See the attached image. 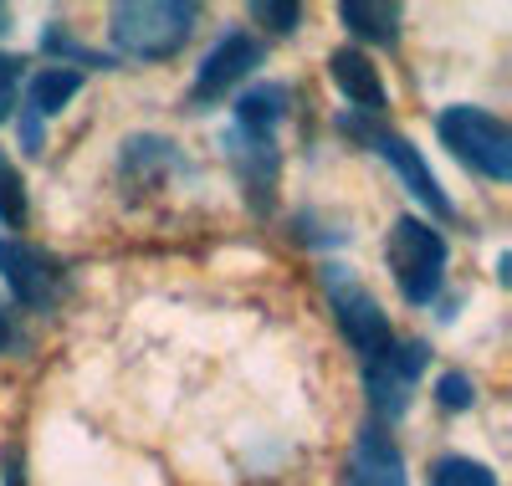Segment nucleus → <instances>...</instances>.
I'll return each mask as SVG.
<instances>
[{
	"instance_id": "0eeeda50",
	"label": "nucleus",
	"mask_w": 512,
	"mask_h": 486,
	"mask_svg": "<svg viewBox=\"0 0 512 486\" xmlns=\"http://www.w3.org/2000/svg\"><path fill=\"white\" fill-rule=\"evenodd\" d=\"M344 128H349V134L354 139H364L384 164H390L395 174H400V180H405V190L425 205V210H431L436 220H456V205H451V195L441 190V180H436V174H431V164H425V154L405 139V134H395V128H374V123H359V118H344Z\"/></svg>"
},
{
	"instance_id": "f03ea898",
	"label": "nucleus",
	"mask_w": 512,
	"mask_h": 486,
	"mask_svg": "<svg viewBox=\"0 0 512 486\" xmlns=\"http://www.w3.org/2000/svg\"><path fill=\"white\" fill-rule=\"evenodd\" d=\"M446 261H451L446 236L420 215H400L390 226V236H384V267H390V277L410 307H431L441 297Z\"/></svg>"
},
{
	"instance_id": "b1692460",
	"label": "nucleus",
	"mask_w": 512,
	"mask_h": 486,
	"mask_svg": "<svg viewBox=\"0 0 512 486\" xmlns=\"http://www.w3.org/2000/svg\"><path fill=\"white\" fill-rule=\"evenodd\" d=\"M0 31H11V11L6 6H0Z\"/></svg>"
},
{
	"instance_id": "6e6552de",
	"label": "nucleus",
	"mask_w": 512,
	"mask_h": 486,
	"mask_svg": "<svg viewBox=\"0 0 512 486\" xmlns=\"http://www.w3.org/2000/svg\"><path fill=\"white\" fill-rule=\"evenodd\" d=\"M267 62V47L256 41L251 31H226L216 47H210L195 67V87H190V108H210V103H226V93Z\"/></svg>"
},
{
	"instance_id": "f8f14e48",
	"label": "nucleus",
	"mask_w": 512,
	"mask_h": 486,
	"mask_svg": "<svg viewBox=\"0 0 512 486\" xmlns=\"http://www.w3.org/2000/svg\"><path fill=\"white\" fill-rule=\"evenodd\" d=\"M292 113V87L287 82H256L231 103V128L246 139H277L282 118Z\"/></svg>"
},
{
	"instance_id": "f257e3e1",
	"label": "nucleus",
	"mask_w": 512,
	"mask_h": 486,
	"mask_svg": "<svg viewBox=\"0 0 512 486\" xmlns=\"http://www.w3.org/2000/svg\"><path fill=\"white\" fill-rule=\"evenodd\" d=\"M200 26L195 0H123L108 11V36L134 62H169L190 47Z\"/></svg>"
},
{
	"instance_id": "6ab92c4d",
	"label": "nucleus",
	"mask_w": 512,
	"mask_h": 486,
	"mask_svg": "<svg viewBox=\"0 0 512 486\" xmlns=\"http://www.w3.org/2000/svg\"><path fill=\"white\" fill-rule=\"evenodd\" d=\"M26 62L21 57H11V52H0V118H11L16 113V103H21V72Z\"/></svg>"
},
{
	"instance_id": "aec40b11",
	"label": "nucleus",
	"mask_w": 512,
	"mask_h": 486,
	"mask_svg": "<svg viewBox=\"0 0 512 486\" xmlns=\"http://www.w3.org/2000/svg\"><path fill=\"white\" fill-rule=\"evenodd\" d=\"M251 16L262 21V26H272L277 36H287V31H297V21H303V6H251Z\"/></svg>"
},
{
	"instance_id": "7ed1b4c3",
	"label": "nucleus",
	"mask_w": 512,
	"mask_h": 486,
	"mask_svg": "<svg viewBox=\"0 0 512 486\" xmlns=\"http://www.w3.org/2000/svg\"><path fill=\"white\" fill-rule=\"evenodd\" d=\"M436 134L472 174H482V180H492V185L512 180V128L497 113L472 108V103H451L436 118Z\"/></svg>"
},
{
	"instance_id": "39448f33",
	"label": "nucleus",
	"mask_w": 512,
	"mask_h": 486,
	"mask_svg": "<svg viewBox=\"0 0 512 486\" xmlns=\"http://www.w3.org/2000/svg\"><path fill=\"white\" fill-rule=\"evenodd\" d=\"M425 364H431V348L420 338H395V348L384 353V359L364 364V394H369V410H374L379 425H390L410 410Z\"/></svg>"
},
{
	"instance_id": "5701e85b",
	"label": "nucleus",
	"mask_w": 512,
	"mask_h": 486,
	"mask_svg": "<svg viewBox=\"0 0 512 486\" xmlns=\"http://www.w3.org/2000/svg\"><path fill=\"white\" fill-rule=\"evenodd\" d=\"M11 348H16V318L0 307V353H11Z\"/></svg>"
},
{
	"instance_id": "412c9836",
	"label": "nucleus",
	"mask_w": 512,
	"mask_h": 486,
	"mask_svg": "<svg viewBox=\"0 0 512 486\" xmlns=\"http://www.w3.org/2000/svg\"><path fill=\"white\" fill-rule=\"evenodd\" d=\"M16 128H21V149H26V154H41V144H47V123L21 108V123H16Z\"/></svg>"
},
{
	"instance_id": "a211bd4d",
	"label": "nucleus",
	"mask_w": 512,
	"mask_h": 486,
	"mask_svg": "<svg viewBox=\"0 0 512 486\" xmlns=\"http://www.w3.org/2000/svg\"><path fill=\"white\" fill-rule=\"evenodd\" d=\"M436 405H441V410H451V415L472 410V405H477V384H472V374L446 369V374L436 379Z\"/></svg>"
},
{
	"instance_id": "dca6fc26",
	"label": "nucleus",
	"mask_w": 512,
	"mask_h": 486,
	"mask_svg": "<svg viewBox=\"0 0 512 486\" xmlns=\"http://www.w3.org/2000/svg\"><path fill=\"white\" fill-rule=\"evenodd\" d=\"M41 52H52V57H62L57 67H113V57H103V52H93V47H77V41L62 31V26H47V36H41Z\"/></svg>"
},
{
	"instance_id": "4be33fe9",
	"label": "nucleus",
	"mask_w": 512,
	"mask_h": 486,
	"mask_svg": "<svg viewBox=\"0 0 512 486\" xmlns=\"http://www.w3.org/2000/svg\"><path fill=\"white\" fill-rule=\"evenodd\" d=\"M0 486H26V461H21V446H11L6 456H0Z\"/></svg>"
},
{
	"instance_id": "9b49d317",
	"label": "nucleus",
	"mask_w": 512,
	"mask_h": 486,
	"mask_svg": "<svg viewBox=\"0 0 512 486\" xmlns=\"http://www.w3.org/2000/svg\"><path fill=\"white\" fill-rule=\"evenodd\" d=\"M328 77H333V87L349 98V108H359V113H384L390 108V93H384V77H379V67L369 62V52H359V47H338L333 57H328Z\"/></svg>"
},
{
	"instance_id": "423d86ee",
	"label": "nucleus",
	"mask_w": 512,
	"mask_h": 486,
	"mask_svg": "<svg viewBox=\"0 0 512 486\" xmlns=\"http://www.w3.org/2000/svg\"><path fill=\"white\" fill-rule=\"evenodd\" d=\"M0 282L11 287V302L26 307V313H52L67 272L52 251H41L21 236H0Z\"/></svg>"
},
{
	"instance_id": "20e7f679",
	"label": "nucleus",
	"mask_w": 512,
	"mask_h": 486,
	"mask_svg": "<svg viewBox=\"0 0 512 486\" xmlns=\"http://www.w3.org/2000/svg\"><path fill=\"white\" fill-rule=\"evenodd\" d=\"M323 292H328V307L338 318V333L349 338V348L359 353V364H374L395 348V328H390V313L379 307V297L349 277L344 267H323Z\"/></svg>"
},
{
	"instance_id": "9d476101",
	"label": "nucleus",
	"mask_w": 512,
	"mask_h": 486,
	"mask_svg": "<svg viewBox=\"0 0 512 486\" xmlns=\"http://www.w3.org/2000/svg\"><path fill=\"white\" fill-rule=\"evenodd\" d=\"M344 486H410L405 481V456L384 425H364L354 435V451H349V466H344Z\"/></svg>"
},
{
	"instance_id": "ddd939ff",
	"label": "nucleus",
	"mask_w": 512,
	"mask_h": 486,
	"mask_svg": "<svg viewBox=\"0 0 512 486\" xmlns=\"http://www.w3.org/2000/svg\"><path fill=\"white\" fill-rule=\"evenodd\" d=\"M82 93V72L77 67H36L26 77V113H36L41 123L57 118L72 98Z\"/></svg>"
},
{
	"instance_id": "1a4fd4ad",
	"label": "nucleus",
	"mask_w": 512,
	"mask_h": 486,
	"mask_svg": "<svg viewBox=\"0 0 512 486\" xmlns=\"http://www.w3.org/2000/svg\"><path fill=\"white\" fill-rule=\"evenodd\" d=\"M226 159H231V169H236V180H241L251 210H256V215L272 210L277 180H282L277 139H246V134H236V128H231V134H226Z\"/></svg>"
},
{
	"instance_id": "4468645a",
	"label": "nucleus",
	"mask_w": 512,
	"mask_h": 486,
	"mask_svg": "<svg viewBox=\"0 0 512 486\" xmlns=\"http://www.w3.org/2000/svg\"><path fill=\"white\" fill-rule=\"evenodd\" d=\"M338 21L359 41H374V47H395L400 41V6H384V0H344Z\"/></svg>"
},
{
	"instance_id": "2eb2a0df",
	"label": "nucleus",
	"mask_w": 512,
	"mask_h": 486,
	"mask_svg": "<svg viewBox=\"0 0 512 486\" xmlns=\"http://www.w3.org/2000/svg\"><path fill=\"white\" fill-rule=\"evenodd\" d=\"M431 486H497V471L472 456H441L431 466Z\"/></svg>"
},
{
	"instance_id": "f3484780",
	"label": "nucleus",
	"mask_w": 512,
	"mask_h": 486,
	"mask_svg": "<svg viewBox=\"0 0 512 486\" xmlns=\"http://www.w3.org/2000/svg\"><path fill=\"white\" fill-rule=\"evenodd\" d=\"M0 226L6 231L26 226V185H21L16 164H6V159H0Z\"/></svg>"
}]
</instances>
